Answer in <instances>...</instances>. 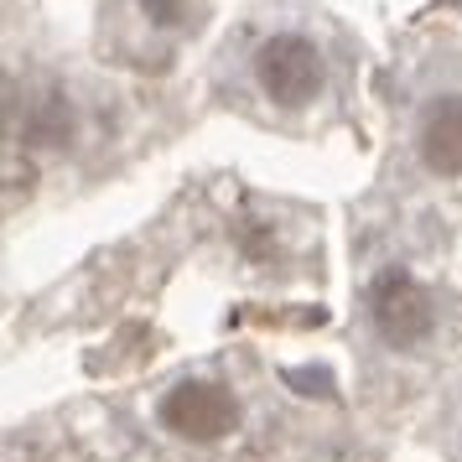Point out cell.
<instances>
[{
    "instance_id": "8992f818",
    "label": "cell",
    "mask_w": 462,
    "mask_h": 462,
    "mask_svg": "<svg viewBox=\"0 0 462 462\" xmlns=\"http://www.w3.org/2000/svg\"><path fill=\"white\" fill-rule=\"evenodd\" d=\"M135 11H141L156 32H177V26H188L192 0H135Z\"/></svg>"
},
{
    "instance_id": "7a4b0ae2",
    "label": "cell",
    "mask_w": 462,
    "mask_h": 462,
    "mask_svg": "<svg viewBox=\"0 0 462 462\" xmlns=\"http://www.w3.org/2000/svg\"><path fill=\"white\" fill-rule=\"evenodd\" d=\"M369 317H374V333L411 354L426 337L437 333V307H431V291L420 286L411 265H384V271L369 281Z\"/></svg>"
},
{
    "instance_id": "5b68a950",
    "label": "cell",
    "mask_w": 462,
    "mask_h": 462,
    "mask_svg": "<svg viewBox=\"0 0 462 462\" xmlns=\"http://www.w3.org/2000/svg\"><path fill=\"white\" fill-rule=\"evenodd\" d=\"M26 130H32V141H68V130H73V109H68L63 94H47Z\"/></svg>"
},
{
    "instance_id": "277c9868",
    "label": "cell",
    "mask_w": 462,
    "mask_h": 462,
    "mask_svg": "<svg viewBox=\"0 0 462 462\" xmlns=\"http://www.w3.org/2000/svg\"><path fill=\"white\" fill-rule=\"evenodd\" d=\"M416 151L431 177H447V182L462 177V94H437L420 109Z\"/></svg>"
},
{
    "instance_id": "6da1fadb",
    "label": "cell",
    "mask_w": 462,
    "mask_h": 462,
    "mask_svg": "<svg viewBox=\"0 0 462 462\" xmlns=\"http://www.w3.org/2000/svg\"><path fill=\"white\" fill-rule=\"evenodd\" d=\"M322 84H328V58H322V47L307 32L281 26V32H271L265 42L254 47V88L271 105L301 109L322 94Z\"/></svg>"
},
{
    "instance_id": "3957f363",
    "label": "cell",
    "mask_w": 462,
    "mask_h": 462,
    "mask_svg": "<svg viewBox=\"0 0 462 462\" xmlns=\"http://www.w3.org/2000/svg\"><path fill=\"white\" fill-rule=\"evenodd\" d=\"M156 420L167 426L171 437L213 447V441L239 431V400L218 379H177L167 395L156 400Z\"/></svg>"
}]
</instances>
